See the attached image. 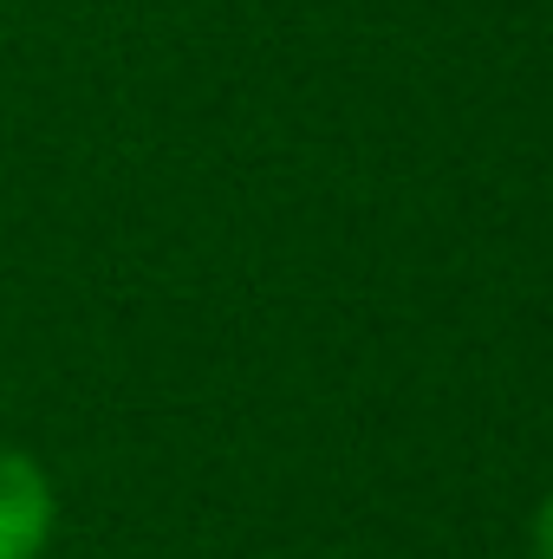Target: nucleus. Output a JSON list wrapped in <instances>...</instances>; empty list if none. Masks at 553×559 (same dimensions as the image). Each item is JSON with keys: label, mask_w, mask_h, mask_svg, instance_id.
Wrapping results in <instances>:
<instances>
[{"label": "nucleus", "mask_w": 553, "mask_h": 559, "mask_svg": "<svg viewBox=\"0 0 553 559\" xmlns=\"http://www.w3.org/2000/svg\"><path fill=\"white\" fill-rule=\"evenodd\" d=\"M52 527V495L26 455H0V559H33Z\"/></svg>", "instance_id": "f257e3e1"}, {"label": "nucleus", "mask_w": 553, "mask_h": 559, "mask_svg": "<svg viewBox=\"0 0 553 559\" xmlns=\"http://www.w3.org/2000/svg\"><path fill=\"white\" fill-rule=\"evenodd\" d=\"M534 559H553V495L541 501V514H534Z\"/></svg>", "instance_id": "f03ea898"}]
</instances>
